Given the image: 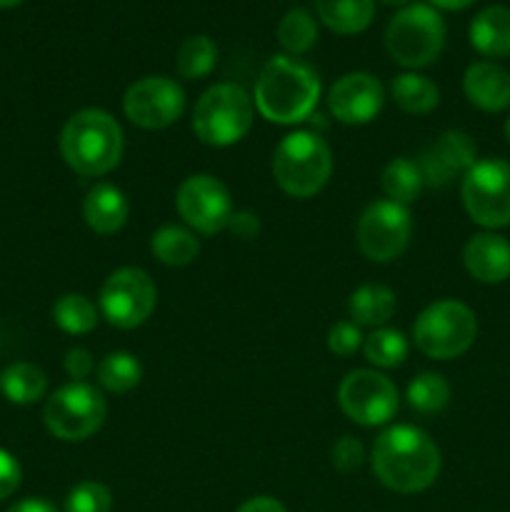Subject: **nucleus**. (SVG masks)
<instances>
[{"label":"nucleus","mask_w":510,"mask_h":512,"mask_svg":"<svg viewBox=\"0 0 510 512\" xmlns=\"http://www.w3.org/2000/svg\"><path fill=\"white\" fill-rule=\"evenodd\" d=\"M373 473L393 493H423L440 475V450L425 430L393 425L380 433L370 453Z\"/></svg>","instance_id":"obj_1"},{"label":"nucleus","mask_w":510,"mask_h":512,"mask_svg":"<svg viewBox=\"0 0 510 512\" xmlns=\"http://www.w3.org/2000/svg\"><path fill=\"white\" fill-rule=\"evenodd\" d=\"M320 98V78L308 63L275 55L263 65L255 83V108L265 120L295 125L308 118Z\"/></svg>","instance_id":"obj_2"},{"label":"nucleus","mask_w":510,"mask_h":512,"mask_svg":"<svg viewBox=\"0 0 510 512\" xmlns=\"http://www.w3.org/2000/svg\"><path fill=\"white\" fill-rule=\"evenodd\" d=\"M60 155L68 168L83 178L108 175L123 158V128L105 110H78L63 125Z\"/></svg>","instance_id":"obj_3"},{"label":"nucleus","mask_w":510,"mask_h":512,"mask_svg":"<svg viewBox=\"0 0 510 512\" xmlns=\"http://www.w3.org/2000/svg\"><path fill=\"white\" fill-rule=\"evenodd\" d=\"M333 173V153L318 133L295 130L285 135L273 153V178L290 198H313Z\"/></svg>","instance_id":"obj_4"},{"label":"nucleus","mask_w":510,"mask_h":512,"mask_svg":"<svg viewBox=\"0 0 510 512\" xmlns=\"http://www.w3.org/2000/svg\"><path fill=\"white\" fill-rule=\"evenodd\" d=\"M253 98L235 83H218L205 90L193 110V133L200 143L228 148L253 128Z\"/></svg>","instance_id":"obj_5"},{"label":"nucleus","mask_w":510,"mask_h":512,"mask_svg":"<svg viewBox=\"0 0 510 512\" xmlns=\"http://www.w3.org/2000/svg\"><path fill=\"white\" fill-rule=\"evenodd\" d=\"M445 45L443 15L428 3H410L390 18L385 28L388 55L403 68H425Z\"/></svg>","instance_id":"obj_6"},{"label":"nucleus","mask_w":510,"mask_h":512,"mask_svg":"<svg viewBox=\"0 0 510 512\" xmlns=\"http://www.w3.org/2000/svg\"><path fill=\"white\" fill-rule=\"evenodd\" d=\"M478 335V320L465 303L438 300L415 318V348L433 360H453L463 355Z\"/></svg>","instance_id":"obj_7"},{"label":"nucleus","mask_w":510,"mask_h":512,"mask_svg":"<svg viewBox=\"0 0 510 512\" xmlns=\"http://www.w3.org/2000/svg\"><path fill=\"white\" fill-rule=\"evenodd\" d=\"M108 415L103 393L88 383H68L55 390L43 408L45 428L65 443H80L98 433Z\"/></svg>","instance_id":"obj_8"},{"label":"nucleus","mask_w":510,"mask_h":512,"mask_svg":"<svg viewBox=\"0 0 510 512\" xmlns=\"http://www.w3.org/2000/svg\"><path fill=\"white\" fill-rule=\"evenodd\" d=\"M465 213L488 230L510 225V163L500 158L478 160L460 185Z\"/></svg>","instance_id":"obj_9"},{"label":"nucleus","mask_w":510,"mask_h":512,"mask_svg":"<svg viewBox=\"0 0 510 512\" xmlns=\"http://www.w3.org/2000/svg\"><path fill=\"white\" fill-rule=\"evenodd\" d=\"M158 303V290L153 278L143 268H118L108 275L100 288V313L110 325L120 330H133L153 315Z\"/></svg>","instance_id":"obj_10"},{"label":"nucleus","mask_w":510,"mask_h":512,"mask_svg":"<svg viewBox=\"0 0 510 512\" xmlns=\"http://www.w3.org/2000/svg\"><path fill=\"white\" fill-rule=\"evenodd\" d=\"M413 220L405 205L393 200H375L358 218L355 238L360 253L373 263H390L400 258L410 243Z\"/></svg>","instance_id":"obj_11"},{"label":"nucleus","mask_w":510,"mask_h":512,"mask_svg":"<svg viewBox=\"0 0 510 512\" xmlns=\"http://www.w3.org/2000/svg\"><path fill=\"white\" fill-rule=\"evenodd\" d=\"M338 403L353 423L378 428L398 413V388L375 370H353L338 388Z\"/></svg>","instance_id":"obj_12"},{"label":"nucleus","mask_w":510,"mask_h":512,"mask_svg":"<svg viewBox=\"0 0 510 512\" xmlns=\"http://www.w3.org/2000/svg\"><path fill=\"white\" fill-rule=\"evenodd\" d=\"M175 208L195 233L215 235L228 228L233 218V200L228 188L213 175H190L175 193Z\"/></svg>","instance_id":"obj_13"},{"label":"nucleus","mask_w":510,"mask_h":512,"mask_svg":"<svg viewBox=\"0 0 510 512\" xmlns=\"http://www.w3.org/2000/svg\"><path fill=\"white\" fill-rule=\"evenodd\" d=\"M185 110V93L173 78L148 75L125 90L123 113L143 130H160L173 125Z\"/></svg>","instance_id":"obj_14"},{"label":"nucleus","mask_w":510,"mask_h":512,"mask_svg":"<svg viewBox=\"0 0 510 512\" xmlns=\"http://www.w3.org/2000/svg\"><path fill=\"white\" fill-rule=\"evenodd\" d=\"M385 103V90L375 75L348 73L328 90V108L345 125H365L378 118Z\"/></svg>","instance_id":"obj_15"},{"label":"nucleus","mask_w":510,"mask_h":512,"mask_svg":"<svg viewBox=\"0 0 510 512\" xmlns=\"http://www.w3.org/2000/svg\"><path fill=\"white\" fill-rule=\"evenodd\" d=\"M478 145L463 130H448L418 160L428 188H445L478 163Z\"/></svg>","instance_id":"obj_16"},{"label":"nucleus","mask_w":510,"mask_h":512,"mask_svg":"<svg viewBox=\"0 0 510 512\" xmlns=\"http://www.w3.org/2000/svg\"><path fill=\"white\" fill-rule=\"evenodd\" d=\"M463 263L478 283H503L510 278V243L498 233H478L465 243Z\"/></svg>","instance_id":"obj_17"},{"label":"nucleus","mask_w":510,"mask_h":512,"mask_svg":"<svg viewBox=\"0 0 510 512\" xmlns=\"http://www.w3.org/2000/svg\"><path fill=\"white\" fill-rule=\"evenodd\" d=\"M463 90L465 98L485 113H500L510 108V73L498 63L478 60L468 65L463 75Z\"/></svg>","instance_id":"obj_18"},{"label":"nucleus","mask_w":510,"mask_h":512,"mask_svg":"<svg viewBox=\"0 0 510 512\" xmlns=\"http://www.w3.org/2000/svg\"><path fill=\"white\" fill-rule=\"evenodd\" d=\"M130 203L120 188L98 183L88 190L83 200V218L88 228L98 235H115L128 223Z\"/></svg>","instance_id":"obj_19"},{"label":"nucleus","mask_w":510,"mask_h":512,"mask_svg":"<svg viewBox=\"0 0 510 512\" xmlns=\"http://www.w3.org/2000/svg\"><path fill=\"white\" fill-rule=\"evenodd\" d=\"M470 45L485 58L510 55V8L490 5L470 20Z\"/></svg>","instance_id":"obj_20"},{"label":"nucleus","mask_w":510,"mask_h":512,"mask_svg":"<svg viewBox=\"0 0 510 512\" xmlns=\"http://www.w3.org/2000/svg\"><path fill=\"white\" fill-rule=\"evenodd\" d=\"M395 293L388 285L365 283L353 290L348 300V315L355 325L365 328H383L395 313Z\"/></svg>","instance_id":"obj_21"},{"label":"nucleus","mask_w":510,"mask_h":512,"mask_svg":"<svg viewBox=\"0 0 510 512\" xmlns=\"http://www.w3.org/2000/svg\"><path fill=\"white\" fill-rule=\"evenodd\" d=\"M318 18L338 35H358L375 18V0H315Z\"/></svg>","instance_id":"obj_22"},{"label":"nucleus","mask_w":510,"mask_h":512,"mask_svg":"<svg viewBox=\"0 0 510 512\" xmlns=\"http://www.w3.org/2000/svg\"><path fill=\"white\" fill-rule=\"evenodd\" d=\"M150 253L163 265L183 268L198 258L200 243L193 230L180 228V225H163L150 235Z\"/></svg>","instance_id":"obj_23"},{"label":"nucleus","mask_w":510,"mask_h":512,"mask_svg":"<svg viewBox=\"0 0 510 512\" xmlns=\"http://www.w3.org/2000/svg\"><path fill=\"white\" fill-rule=\"evenodd\" d=\"M390 95H393L395 105L408 115H428L440 103L438 85L420 73L395 75L390 83Z\"/></svg>","instance_id":"obj_24"},{"label":"nucleus","mask_w":510,"mask_h":512,"mask_svg":"<svg viewBox=\"0 0 510 512\" xmlns=\"http://www.w3.org/2000/svg\"><path fill=\"white\" fill-rule=\"evenodd\" d=\"M380 188L388 195V200L408 208L420 198L425 188L420 165L410 158H393L380 173Z\"/></svg>","instance_id":"obj_25"},{"label":"nucleus","mask_w":510,"mask_h":512,"mask_svg":"<svg viewBox=\"0 0 510 512\" xmlns=\"http://www.w3.org/2000/svg\"><path fill=\"white\" fill-rule=\"evenodd\" d=\"M0 390L15 405H33L48 390V378L33 363H13L0 373Z\"/></svg>","instance_id":"obj_26"},{"label":"nucleus","mask_w":510,"mask_h":512,"mask_svg":"<svg viewBox=\"0 0 510 512\" xmlns=\"http://www.w3.org/2000/svg\"><path fill=\"white\" fill-rule=\"evenodd\" d=\"M95 370H98L100 388L115 395L130 393L143 380V365H140V360L133 353H125V350L108 353Z\"/></svg>","instance_id":"obj_27"},{"label":"nucleus","mask_w":510,"mask_h":512,"mask_svg":"<svg viewBox=\"0 0 510 512\" xmlns=\"http://www.w3.org/2000/svg\"><path fill=\"white\" fill-rule=\"evenodd\" d=\"M218 63V45L208 35H190L180 43L178 55H175V68L180 78L185 80H203L213 73Z\"/></svg>","instance_id":"obj_28"},{"label":"nucleus","mask_w":510,"mask_h":512,"mask_svg":"<svg viewBox=\"0 0 510 512\" xmlns=\"http://www.w3.org/2000/svg\"><path fill=\"white\" fill-rule=\"evenodd\" d=\"M408 338L395 328H375L363 340L365 360L375 368H398L408 358Z\"/></svg>","instance_id":"obj_29"},{"label":"nucleus","mask_w":510,"mask_h":512,"mask_svg":"<svg viewBox=\"0 0 510 512\" xmlns=\"http://www.w3.org/2000/svg\"><path fill=\"white\" fill-rule=\"evenodd\" d=\"M53 320L60 330L70 335H85L98 325V308L80 293H68L53 305Z\"/></svg>","instance_id":"obj_30"},{"label":"nucleus","mask_w":510,"mask_h":512,"mask_svg":"<svg viewBox=\"0 0 510 512\" xmlns=\"http://www.w3.org/2000/svg\"><path fill=\"white\" fill-rule=\"evenodd\" d=\"M405 398L420 415H435L450 403V385L440 373H420L410 380Z\"/></svg>","instance_id":"obj_31"},{"label":"nucleus","mask_w":510,"mask_h":512,"mask_svg":"<svg viewBox=\"0 0 510 512\" xmlns=\"http://www.w3.org/2000/svg\"><path fill=\"white\" fill-rule=\"evenodd\" d=\"M278 40L288 53L303 55L318 43V23L305 8H293L278 25Z\"/></svg>","instance_id":"obj_32"},{"label":"nucleus","mask_w":510,"mask_h":512,"mask_svg":"<svg viewBox=\"0 0 510 512\" xmlns=\"http://www.w3.org/2000/svg\"><path fill=\"white\" fill-rule=\"evenodd\" d=\"M113 493L98 480H83L65 498V512H110Z\"/></svg>","instance_id":"obj_33"},{"label":"nucleus","mask_w":510,"mask_h":512,"mask_svg":"<svg viewBox=\"0 0 510 512\" xmlns=\"http://www.w3.org/2000/svg\"><path fill=\"white\" fill-rule=\"evenodd\" d=\"M360 345H363V333L353 320H340L328 330V350L338 358H350Z\"/></svg>","instance_id":"obj_34"},{"label":"nucleus","mask_w":510,"mask_h":512,"mask_svg":"<svg viewBox=\"0 0 510 512\" xmlns=\"http://www.w3.org/2000/svg\"><path fill=\"white\" fill-rule=\"evenodd\" d=\"M330 460H333V468L340 470V473H353L365 460L363 443L358 438H353V435H343L333 445V450H330Z\"/></svg>","instance_id":"obj_35"},{"label":"nucleus","mask_w":510,"mask_h":512,"mask_svg":"<svg viewBox=\"0 0 510 512\" xmlns=\"http://www.w3.org/2000/svg\"><path fill=\"white\" fill-rule=\"evenodd\" d=\"M20 463L13 453L0 448V500L10 498L20 485Z\"/></svg>","instance_id":"obj_36"},{"label":"nucleus","mask_w":510,"mask_h":512,"mask_svg":"<svg viewBox=\"0 0 510 512\" xmlns=\"http://www.w3.org/2000/svg\"><path fill=\"white\" fill-rule=\"evenodd\" d=\"M95 368V360L90 355V350L85 348H70L65 355V373L75 380V383H83V378H88Z\"/></svg>","instance_id":"obj_37"},{"label":"nucleus","mask_w":510,"mask_h":512,"mask_svg":"<svg viewBox=\"0 0 510 512\" xmlns=\"http://www.w3.org/2000/svg\"><path fill=\"white\" fill-rule=\"evenodd\" d=\"M230 233L240 240H253L260 233V220L258 215L250 213V210H235L233 218L228 223Z\"/></svg>","instance_id":"obj_38"},{"label":"nucleus","mask_w":510,"mask_h":512,"mask_svg":"<svg viewBox=\"0 0 510 512\" xmlns=\"http://www.w3.org/2000/svg\"><path fill=\"white\" fill-rule=\"evenodd\" d=\"M235 512H288L285 505L280 500L268 498V495H258V498H250L245 500Z\"/></svg>","instance_id":"obj_39"},{"label":"nucleus","mask_w":510,"mask_h":512,"mask_svg":"<svg viewBox=\"0 0 510 512\" xmlns=\"http://www.w3.org/2000/svg\"><path fill=\"white\" fill-rule=\"evenodd\" d=\"M8 512H58V508H55L53 503H48V500L28 498V500H20V503H15Z\"/></svg>","instance_id":"obj_40"},{"label":"nucleus","mask_w":510,"mask_h":512,"mask_svg":"<svg viewBox=\"0 0 510 512\" xmlns=\"http://www.w3.org/2000/svg\"><path fill=\"white\" fill-rule=\"evenodd\" d=\"M475 0H430V5L433 8H440V10H465L468 5H473Z\"/></svg>","instance_id":"obj_41"},{"label":"nucleus","mask_w":510,"mask_h":512,"mask_svg":"<svg viewBox=\"0 0 510 512\" xmlns=\"http://www.w3.org/2000/svg\"><path fill=\"white\" fill-rule=\"evenodd\" d=\"M380 3L393 5V8H405V5H410V0H380Z\"/></svg>","instance_id":"obj_42"},{"label":"nucleus","mask_w":510,"mask_h":512,"mask_svg":"<svg viewBox=\"0 0 510 512\" xmlns=\"http://www.w3.org/2000/svg\"><path fill=\"white\" fill-rule=\"evenodd\" d=\"M23 0H0V8H15V5H20Z\"/></svg>","instance_id":"obj_43"},{"label":"nucleus","mask_w":510,"mask_h":512,"mask_svg":"<svg viewBox=\"0 0 510 512\" xmlns=\"http://www.w3.org/2000/svg\"><path fill=\"white\" fill-rule=\"evenodd\" d=\"M505 138H508V143H510V118L505 120Z\"/></svg>","instance_id":"obj_44"}]
</instances>
